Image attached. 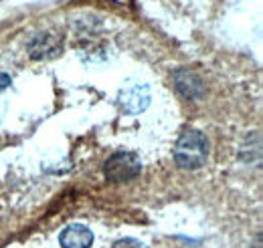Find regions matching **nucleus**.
<instances>
[{"label":"nucleus","instance_id":"nucleus-7","mask_svg":"<svg viewBox=\"0 0 263 248\" xmlns=\"http://www.w3.org/2000/svg\"><path fill=\"white\" fill-rule=\"evenodd\" d=\"M6 87H10V77L6 73H0V91H4Z\"/></svg>","mask_w":263,"mask_h":248},{"label":"nucleus","instance_id":"nucleus-2","mask_svg":"<svg viewBox=\"0 0 263 248\" xmlns=\"http://www.w3.org/2000/svg\"><path fill=\"white\" fill-rule=\"evenodd\" d=\"M105 178L114 184H124L130 182L142 172V161L134 152H116L114 155L107 157L103 166Z\"/></svg>","mask_w":263,"mask_h":248},{"label":"nucleus","instance_id":"nucleus-1","mask_svg":"<svg viewBox=\"0 0 263 248\" xmlns=\"http://www.w3.org/2000/svg\"><path fill=\"white\" fill-rule=\"evenodd\" d=\"M209 157V139L198 129H186L174 148V161L182 170H198Z\"/></svg>","mask_w":263,"mask_h":248},{"label":"nucleus","instance_id":"nucleus-6","mask_svg":"<svg viewBox=\"0 0 263 248\" xmlns=\"http://www.w3.org/2000/svg\"><path fill=\"white\" fill-rule=\"evenodd\" d=\"M111 248H148V246H146L144 242L136 240V238H122V240L114 242V246Z\"/></svg>","mask_w":263,"mask_h":248},{"label":"nucleus","instance_id":"nucleus-3","mask_svg":"<svg viewBox=\"0 0 263 248\" xmlns=\"http://www.w3.org/2000/svg\"><path fill=\"white\" fill-rule=\"evenodd\" d=\"M120 107L124 113H142L148 103H150V89L146 85H134V87H128L120 93V99H118Z\"/></svg>","mask_w":263,"mask_h":248},{"label":"nucleus","instance_id":"nucleus-5","mask_svg":"<svg viewBox=\"0 0 263 248\" xmlns=\"http://www.w3.org/2000/svg\"><path fill=\"white\" fill-rule=\"evenodd\" d=\"M63 248H91L93 232L85 224H69L59 236Z\"/></svg>","mask_w":263,"mask_h":248},{"label":"nucleus","instance_id":"nucleus-4","mask_svg":"<svg viewBox=\"0 0 263 248\" xmlns=\"http://www.w3.org/2000/svg\"><path fill=\"white\" fill-rule=\"evenodd\" d=\"M174 85L182 97L193 99V101H197L204 95V83L200 81V77L193 71H186V69H180L174 73Z\"/></svg>","mask_w":263,"mask_h":248}]
</instances>
